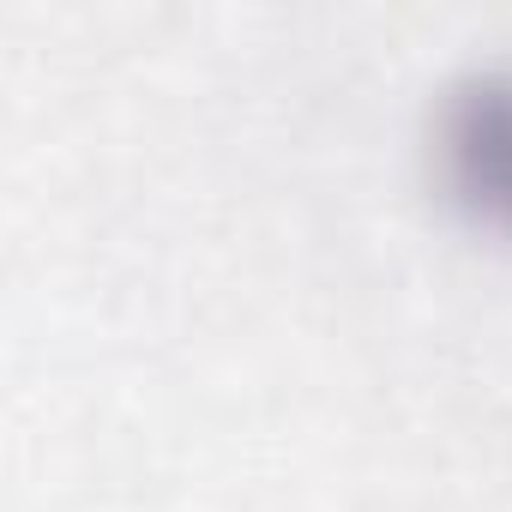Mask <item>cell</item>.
Returning a JSON list of instances; mask_svg holds the SVG:
<instances>
[{
	"instance_id": "obj_1",
	"label": "cell",
	"mask_w": 512,
	"mask_h": 512,
	"mask_svg": "<svg viewBox=\"0 0 512 512\" xmlns=\"http://www.w3.org/2000/svg\"><path fill=\"white\" fill-rule=\"evenodd\" d=\"M464 193L488 211H512V85H482L452 133Z\"/></svg>"
}]
</instances>
